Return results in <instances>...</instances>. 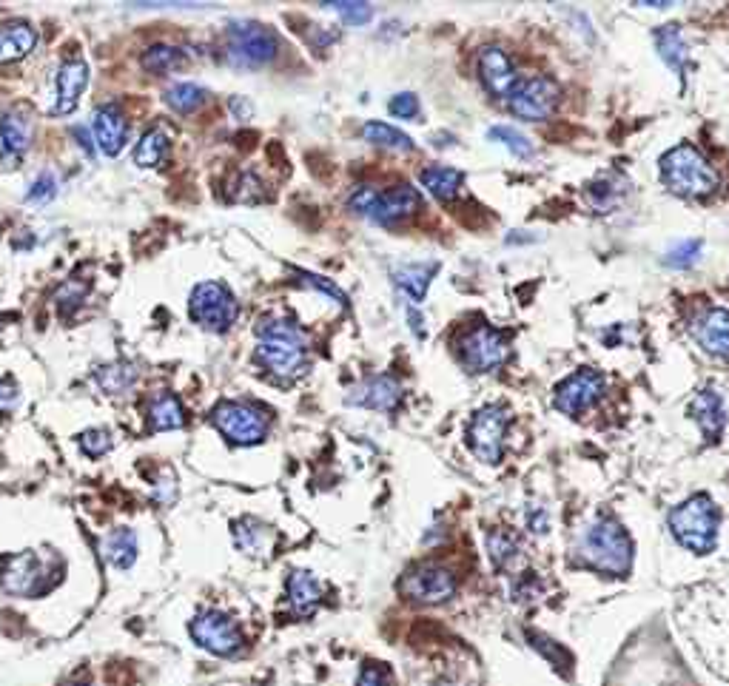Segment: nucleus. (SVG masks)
<instances>
[{
	"instance_id": "nucleus-45",
	"label": "nucleus",
	"mask_w": 729,
	"mask_h": 686,
	"mask_svg": "<svg viewBox=\"0 0 729 686\" xmlns=\"http://www.w3.org/2000/svg\"><path fill=\"white\" fill-rule=\"evenodd\" d=\"M300 277L305 279V285H314V288H319L322 294H328V297H337L339 305H348V297H345V294L339 291L334 282H328V279H322V277H314V274H300Z\"/></svg>"
},
{
	"instance_id": "nucleus-17",
	"label": "nucleus",
	"mask_w": 729,
	"mask_h": 686,
	"mask_svg": "<svg viewBox=\"0 0 729 686\" xmlns=\"http://www.w3.org/2000/svg\"><path fill=\"white\" fill-rule=\"evenodd\" d=\"M94 140H97V149L103 151L106 157H117L120 151L126 149V140H129V123H126V114L120 106H100L94 112Z\"/></svg>"
},
{
	"instance_id": "nucleus-5",
	"label": "nucleus",
	"mask_w": 729,
	"mask_h": 686,
	"mask_svg": "<svg viewBox=\"0 0 729 686\" xmlns=\"http://www.w3.org/2000/svg\"><path fill=\"white\" fill-rule=\"evenodd\" d=\"M422 194L413 186H393L385 191H376V188H356L348 200V208L356 211L359 217L371 220L376 225H393L399 220H408L416 211H422Z\"/></svg>"
},
{
	"instance_id": "nucleus-39",
	"label": "nucleus",
	"mask_w": 729,
	"mask_h": 686,
	"mask_svg": "<svg viewBox=\"0 0 729 686\" xmlns=\"http://www.w3.org/2000/svg\"><path fill=\"white\" fill-rule=\"evenodd\" d=\"M231 197H234L237 203H260L262 200L260 177H257V174H251V171H243V174L237 177V183H234Z\"/></svg>"
},
{
	"instance_id": "nucleus-1",
	"label": "nucleus",
	"mask_w": 729,
	"mask_h": 686,
	"mask_svg": "<svg viewBox=\"0 0 729 686\" xmlns=\"http://www.w3.org/2000/svg\"><path fill=\"white\" fill-rule=\"evenodd\" d=\"M257 362L280 379H297L308 368L305 334L288 319H262L257 325Z\"/></svg>"
},
{
	"instance_id": "nucleus-44",
	"label": "nucleus",
	"mask_w": 729,
	"mask_h": 686,
	"mask_svg": "<svg viewBox=\"0 0 729 686\" xmlns=\"http://www.w3.org/2000/svg\"><path fill=\"white\" fill-rule=\"evenodd\" d=\"M356 686H391V672L385 664H365L356 678Z\"/></svg>"
},
{
	"instance_id": "nucleus-19",
	"label": "nucleus",
	"mask_w": 729,
	"mask_h": 686,
	"mask_svg": "<svg viewBox=\"0 0 729 686\" xmlns=\"http://www.w3.org/2000/svg\"><path fill=\"white\" fill-rule=\"evenodd\" d=\"M692 336L710 356L729 359V311L707 308L692 322Z\"/></svg>"
},
{
	"instance_id": "nucleus-13",
	"label": "nucleus",
	"mask_w": 729,
	"mask_h": 686,
	"mask_svg": "<svg viewBox=\"0 0 729 686\" xmlns=\"http://www.w3.org/2000/svg\"><path fill=\"white\" fill-rule=\"evenodd\" d=\"M510 356L507 336L490 325H476L465 339H462V362L470 373H490L502 368Z\"/></svg>"
},
{
	"instance_id": "nucleus-16",
	"label": "nucleus",
	"mask_w": 729,
	"mask_h": 686,
	"mask_svg": "<svg viewBox=\"0 0 729 686\" xmlns=\"http://www.w3.org/2000/svg\"><path fill=\"white\" fill-rule=\"evenodd\" d=\"M0 587L9 595H32L43 587V564L35 553H15L0 564Z\"/></svg>"
},
{
	"instance_id": "nucleus-24",
	"label": "nucleus",
	"mask_w": 729,
	"mask_h": 686,
	"mask_svg": "<svg viewBox=\"0 0 729 686\" xmlns=\"http://www.w3.org/2000/svg\"><path fill=\"white\" fill-rule=\"evenodd\" d=\"M288 601H291V610L302 618L314 615L322 601V587L317 578L305 570H294L288 575Z\"/></svg>"
},
{
	"instance_id": "nucleus-9",
	"label": "nucleus",
	"mask_w": 729,
	"mask_h": 686,
	"mask_svg": "<svg viewBox=\"0 0 729 686\" xmlns=\"http://www.w3.org/2000/svg\"><path fill=\"white\" fill-rule=\"evenodd\" d=\"M559 97H561L559 83H553L550 77L536 75L527 77V80H519L516 89H513L510 97L505 100V106L516 114V117L536 123V120L553 117V112L559 109Z\"/></svg>"
},
{
	"instance_id": "nucleus-31",
	"label": "nucleus",
	"mask_w": 729,
	"mask_h": 686,
	"mask_svg": "<svg viewBox=\"0 0 729 686\" xmlns=\"http://www.w3.org/2000/svg\"><path fill=\"white\" fill-rule=\"evenodd\" d=\"M140 66H143L149 75H171V72H177V69L186 66V52L177 49V46L160 43V46L146 49V55L140 57Z\"/></svg>"
},
{
	"instance_id": "nucleus-35",
	"label": "nucleus",
	"mask_w": 729,
	"mask_h": 686,
	"mask_svg": "<svg viewBox=\"0 0 729 686\" xmlns=\"http://www.w3.org/2000/svg\"><path fill=\"white\" fill-rule=\"evenodd\" d=\"M516 553H519V541L513 533H507V530H493V533H487V558L499 567V570H505L507 564H513L516 561Z\"/></svg>"
},
{
	"instance_id": "nucleus-11",
	"label": "nucleus",
	"mask_w": 729,
	"mask_h": 686,
	"mask_svg": "<svg viewBox=\"0 0 729 686\" xmlns=\"http://www.w3.org/2000/svg\"><path fill=\"white\" fill-rule=\"evenodd\" d=\"M191 638L203 649H208L211 655H220V658L237 655L245 644L243 630L237 627V621L217 610L200 612L191 621Z\"/></svg>"
},
{
	"instance_id": "nucleus-14",
	"label": "nucleus",
	"mask_w": 729,
	"mask_h": 686,
	"mask_svg": "<svg viewBox=\"0 0 729 686\" xmlns=\"http://www.w3.org/2000/svg\"><path fill=\"white\" fill-rule=\"evenodd\" d=\"M604 388H607V379L599 371L579 368V371L570 373L559 388H556L553 405L564 416H581V413H587L604 396Z\"/></svg>"
},
{
	"instance_id": "nucleus-47",
	"label": "nucleus",
	"mask_w": 729,
	"mask_h": 686,
	"mask_svg": "<svg viewBox=\"0 0 729 686\" xmlns=\"http://www.w3.org/2000/svg\"><path fill=\"white\" fill-rule=\"evenodd\" d=\"M72 134H75L77 140H80V149L86 151V154H94L92 140H89V131L83 129V126H75V129H72Z\"/></svg>"
},
{
	"instance_id": "nucleus-42",
	"label": "nucleus",
	"mask_w": 729,
	"mask_h": 686,
	"mask_svg": "<svg viewBox=\"0 0 729 686\" xmlns=\"http://www.w3.org/2000/svg\"><path fill=\"white\" fill-rule=\"evenodd\" d=\"M55 194H57L55 174H40L38 180L32 183V188H29L26 200H29V203H49Z\"/></svg>"
},
{
	"instance_id": "nucleus-41",
	"label": "nucleus",
	"mask_w": 729,
	"mask_h": 686,
	"mask_svg": "<svg viewBox=\"0 0 729 686\" xmlns=\"http://www.w3.org/2000/svg\"><path fill=\"white\" fill-rule=\"evenodd\" d=\"M698 254H701V242H681V245H675L673 251L667 254V265H673V268H690L698 260Z\"/></svg>"
},
{
	"instance_id": "nucleus-10",
	"label": "nucleus",
	"mask_w": 729,
	"mask_h": 686,
	"mask_svg": "<svg viewBox=\"0 0 729 686\" xmlns=\"http://www.w3.org/2000/svg\"><path fill=\"white\" fill-rule=\"evenodd\" d=\"M505 427L507 410L502 405H487L476 410L468 425V445L470 453L482 464H499L505 453Z\"/></svg>"
},
{
	"instance_id": "nucleus-27",
	"label": "nucleus",
	"mask_w": 729,
	"mask_h": 686,
	"mask_svg": "<svg viewBox=\"0 0 729 686\" xmlns=\"http://www.w3.org/2000/svg\"><path fill=\"white\" fill-rule=\"evenodd\" d=\"M655 49H658L661 60L673 69L675 75L684 77L690 55H687V43H684V35H681L678 26H661L655 32Z\"/></svg>"
},
{
	"instance_id": "nucleus-4",
	"label": "nucleus",
	"mask_w": 729,
	"mask_h": 686,
	"mask_svg": "<svg viewBox=\"0 0 729 686\" xmlns=\"http://www.w3.org/2000/svg\"><path fill=\"white\" fill-rule=\"evenodd\" d=\"M670 533L681 547H687L695 556H707L718 544V524H721V513L715 507V501L704 493L690 496L681 501L670 513Z\"/></svg>"
},
{
	"instance_id": "nucleus-34",
	"label": "nucleus",
	"mask_w": 729,
	"mask_h": 686,
	"mask_svg": "<svg viewBox=\"0 0 729 686\" xmlns=\"http://www.w3.org/2000/svg\"><path fill=\"white\" fill-rule=\"evenodd\" d=\"M208 100V92L203 86H197V83H174L169 92H166V103H169V109H174L177 114H191L197 112L203 103Z\"/></svg>"
},
{
	"instance_id": "nucleus-22",
	"label": "nucleus",
	"mask_w": 729,
	"mask_h": 686,
	"mask_svg": "<svg viewBox=\"0 0 729 686\" xmlns=\"http://www.w3.org/2000/svg\"><path fill=\"white\" fill-rule=\"evenodd\" d=\"M100 553L106 558V564L114 570H129L131 564L140 556V541L131 527H117L109 536L103 538Z\"/></svg>"
},
{
	"instance_id": "nucleus-48",
	"label": "nucleus",
	"mask_w": 729,
	"mask_h": 686,
	"mask_svg": "<svg viewBox=\"0 0 729 686\" xmlns=\"http://www.w3.org/2000/svg\"><path fill=\"white\" fill-rule=\"evenodd\" d=\"M636 6H653V9H670L673 3H658V0H653V3H636Z\"/></svg>"
},
{
	"instance_id": "nucleus-18",
	"label": "nucleus",
	"mask_w": 729,
	"mask_h": 686,
	"mask_svg": "<svg viewBox=\"0 0 729 686\" xmlns=\"http://www.w3.org/2000/svg\"><path fill=\"white\" fill-rule=\"evenodd\" d=\"M399 399H402V385H399V379H393V376H371V379H365L362 385H356L351 388L348 393V405H356V408H371V410H393L399 405Z\"/></svg>"
},
{
	"instance_id": "nucleus-32",
	"label": "nucleus",
	"mask_w": 729,
	"mask_h": 686,
	"mask_svg": "<svg viewBox=\"0 0 729 686\" xmlns=\"http://www.w3.org/2000/svg\"><path fill=\"white\" fill-rule=\"evenodd\" d=\"M365 140L376 146V149H388V151H413V140L405 134V131H399L396 126H388V123H365Z\"/></svg>"
},
{
	"instance_id": "nucleus-8",
	"label": "nucleus",
	"mask_w": 729,
	"mask_h": 686,
	"mask_svg": "<svg viewBox=\"0 0 729 686\" xmlns=\"http://www.w3.org/2000/svg\"><path fill=\"white\" fill-rule=\"evenodd\" d=\"M214 427L234 445H260L268 433V416L245 402H223L211 413Z\"/></svg>"
},
{
	"instance_id": "nucleus-46",
	"label": "nucleus",
	"mask_w": 729,
	"mask_h": 686,
	"mask_svg": "<svg viewBox=\"0 0 729 686\" xmlns=\"http://www.w3.org/2000/svg\"><path fill=\"white\" fill-rule=\"evenodd\" d=\"M18 405V388L9 382H0V410H12Z\"/></svg>"
},
{
	"instance_id": "nucleus-28",
	"label": "nucleus",
	"mask_w": 729,
	"mask_h": 686,
	"mask_svg": "<svg viewBox=\"0 0 729 686\" xmlns=\"http://www.w3.org/2000/svg\"><path fill=\"white\" fill-rule=\"evenodd\" d=\"M149 422L151 430H157V433L186 425V413H183V405L177 402V396H171V393L154 396L149 405Z\"/></svg>"
},
{
	"instance_id": "nucleus-15",
	"label": "nucleus",
	"mask_w": 729,
	"mask_h": 686,
	"mask_svg": "<svg viewBox=\"0 0 729 686\" xmlns=\"http://www.w3.org/2000/svg\"><path fill=\"white\" fill-rule=\"evenodd\" d=\"M476 69H479V80L485 86L487 94H493L496 100L505 103L510 92L516 89V83L522 77L516 75V66L513 60L499 49V46H485L479 57H476Z\"/></svg>"
},
{
	"instance_id": "nucleus-43",
	"label": "nucleus",
	"mask_w": 729,
	"mask_h": 686,
	"mask_svg": "<svg viewBox=\"0 0 729 686\" xmlns=\"http://www.w3.org/2000/svg\"><path fill=\"white\" fill-rule=\"evenodd\" d=\"M388 112H391L393 117H399V120H413V117H419V100H416V94L411 92L396 94L391 100V106H388Z\"/></svg>"
},
{
	"instance_id": "nucleus-36",
	"label": "nucleus",
	"mask_w": 729,
	"mask_h": 686,
	"mask_svg": "<svg viewBox=\"0 0 729 686\" xmlns=\"http://www.w3.org/2000/svg\"><path fill=\"white\" fill-rule=\"evenodd\" d=\"M134 379H137V371H134V365H126V362L106 365L97 371V382L106 393H123L134 385Z\"/></svg>"
},
{
	"instance_id": "nucleus-12",
	"label": "nucleus",
	"mask_w": 729,
	"mask_h": 686,
	"mask_svg": "<svg viewBox=\"0 0 729 686\" xmlns=\"http://www.w3.org/2000/svg\"><path fill=\"white\" fill-rule=\"evenodd\" d=\"M399 593L405 595L413 604H442L456 593V578L450 570L439 567V564H419L399 581Z\"/></svg>"
},
{
	"instance_id": "nucleus-49",
	"label": "nucleus",
	"mask_w": 729,
	"mask_h": 686,
	"mask_svg": "<svg viewBox=\"0 0 729 686\" xmlns=\"http://www.w3.org/2000/svg\"><path fill=\"white\" fill-rule=\"evenodd\" d=\"M83 686H86V684H83Z\"/></svg>"
},
{
	"instance_id": "nucleus-21",
	"label": "nucleus",
	"mask_w": 729,
	"mask_h": 686,
	"mask_svg": "<svg viewBox=\"0 0 729 686\" xmlns=\"http://www.w3.org/2000/svg\"><path fill=\"white\" fill-rule=\"evenodd\" d=\"M690 416L695 419V425L701 427V433L707 436V442H715L721 436V430L727 425V408H724V399L718 390H701L690 405Z\"/></svg>"
},
{
	"instance_id": "nucleus-30",
	"label": "nucleus",
	"mask_w": 729,
	"mask_h": 686,
	"mask_svg": "<svg viewBox=\"0 0 729 686\" xmlns=\"http://www.w3.org/2000/svg\"><path fill=\"white\" fill-rule=\"evenodd\" d=\"M439 271L436 262H425V265H402L396 271V285L411 297V302H422L428 294V285L433 274Z\"/></svg>"
},
{
	"instance_id": "nucleus-37",
	"label": "nucleus",
	"mask_w": 729,
	"mask_h": 686,
	"mask_svg": "<svg viewBox=\"0 0 729 686\" xmlns=\"http://www.w3.org/2000/svg\"><path fill=\"white\" fill-rule=\"evenodd\" d=\"M487 140H493V143H502L513 157H533V143L524 137L522 131L510 129V126H493V129L487 131Z\"/></svg>"
},
{
	"instance_id": "nucleus-26",
	"label": "nucleus",
	"mask_w": 729,
	"mask_h": 686,
	"mask_svg": "<svg viewBox=\"0 0 729 686\" xmlns=\"http://www.w3.org/2000/svg\"><path fill=\"white\" fill-rule=\"evenodd\" d=\"M419 183L428 188L436 200H442V203H445V200H453V197L459 194V188H462V183H465V171H459V168H450V166H428V168H422Z\"/></svg>"
},
{
	"instance_id": "nucleus-23",
	"label": "nucleus",
	"mask_w": 729,
	"mask_h": 686,
	"mask_svg": "<svg viewBox=\"0 0 729 686\" xmlns=\"http://www.w3.org/2000/svg\"><path fill=\"white\" fill-rule=\"evenodd\" d=\"M0 143H3L6 157L20 160L32 146V123H29V117L20 112L0 114Z\"/></svg>"
},
{
	"instance_id": "nucleus-33",
	"label": "nucleus",
	"mask_w": 729,
	"mask_h": 686,
	"mask_svg": "<svg viewBox=\"0 0 729 686\" xmlns=\"http://www.w3.org/2000/svg\"><path fill=\"white\" fill-rule=\"evenodd\" d=\"M234 541L248 556H260L271 544V533H268V527H262L260 521L243 519L234 524Z\"/></svg>"
},
{
	"instance_id": "nucleus-29",
	"label": "nucleus",
	"mask_w": 729,
	"mask_h": 686,
	"mask_svg": "<svg viewBox=\"0 0 729 686\" xmlns=\"http://www.w3.org/2000/svg\"><path fill=\"white\" fill-rule=\"evenodd\" d=\"M169 157V134L163 129H149L137 149H134V163L140 168H160Z\"/></svg>"
},
{
	"instance_id": "nucleus-40",
	"label": "nucleus",
	"mask_w": 729,
	"mask_h": 686,
	"mask_svg": "<svg viewBox=\"0 0 729 686\" xmlns=\"http://www.w3.org/2000/svg\"><path fill=\"white\" fill-rule=\"evenodd\" d=\"M80 447H83V453L86 456H103V453H109L112 450V433L109 430H86V433H80Z\"/></svg>"
},
{
	"instance_id": "nucleus-3",
	"label": "nucleus",
	"mask_w": 729,
	"mask_h": 686,
	"mask_svg": "<svg viewBox=\"0 0 729 686\" xmlns=\"http://www.w3.org/2000/svg\"><path fill=\"white\" fill-rule=\"evenodd\" d=\"M658 168H661V183L678 197H707L718 188V171L690 143H681L667 151L658 160Z\"/></svg>"
},
{
	"instance_id": "nucleus-2",
	"label": "nucleus",
	"mask_w": 729,
	"mask_h": 686,
	"mask_svg": "<svg viewBox=\"0 0 729 686\" xmlns=\"http://www.w3.org/2000/svg\"><path fill=\"white\" fill-rule=\"evenodd\" d=\"M579 558L599 573L627 575L633 564V541L616 519H599L584 530Z\"/></svg>"
},
{
	"instance_id": "nucleus-20",
	"label": "nucleus",
	"mask_w": 729,
	"mask_h": 686,
	"mask_svg": "<svg viewBox=\"0 0 729 686\" xmlns=\"http://www.w3.org/2000/svg\"><path fill=\"white\" fill-rule=\"evenodd\" d=\"M89 86V63L83 57H72L63 63L60 75H57V106L55 114L75 112L80 103V94Z\"/></svg>"
},
{
	"instance_id": "nucleus-38",
	"label": "nucleus",
	"mask_w": 729,
	"mask_h": 686,
	"mask_svg": "<svg viewBox=\"0 0 729 686\" xmlns=\"http://www.w3.org/2000/svg\"><path fill=\"white\" fill-rule=\"evenodd\" d=\"M328 9H334L339 18L348 26H365L374 18V6L371 3H348V0H337V3H325Z\"/></svg>"
},
{
	"instance_id": "nucleus-6",
	"label": "nucleus",
	"mask_w": 729,
	"mask_h": 686,
	"mask_svg": "<svg viewBox=\"0 0 729 686\" xmlns=\"http://www.w3.org/2000/svg\"><path fill=\"white\" fill-rule=\"evenodd\" d=\"M277 49L280 40L262 23L240 20L225 32V63L234 69H262L277 57Z\"/></svg>"
},
{
	"instance_id": "nucleus-25",
	"label": "nucleus",
	"mask_w": 729,
	"mask_h": 686,
	"mask_svg": "<svg viewBox=\"0 0 729 686\" xmlns=\"http://www.w3.org/2000/svg\"><path fill=\"white\" fill-rule=\"evenodd\" d=\"M38 46V35L32 26L26 23H6L0 26V63H15L32 55V49Z\"/></svg>"
},
{
	"instance_id": "nucleus-7",
	"label": "nucleus",
	"mask_w": 729,
	"mask_h": 686,
	"mask_svg": "<svg viewBox=\"0 0 729 686\" xmlns=\"http://www.w3.org/2000/svg\"><path fill=\"white\" fill-rule=\"evenodd\" d=\"M188 311H191V319L200 328H206L211 334H225L237 322L240 305H237L234 294L220 282H200L191 291Z\"/></svg>"
}]
</instances>
